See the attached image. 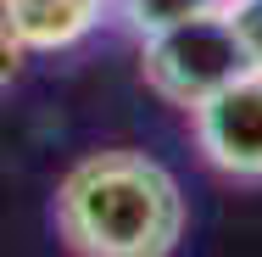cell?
<instances>
[{
	"instance_id": "8992f818",
	"label": "cell",
	"mask_w": 262,
	"mask_h": 257,
	"mask_svg": "<svg viewBox=\"0 0 262 257\" xmlns=\"http://www.w3.org/2000/svg\"><path fill=\"white\" fill-rule=\"evenodd\" d=\"M223 17H229V28H234V39H240L246 62L262 73V0H234Z\"/></svg>"
},
{
	"instance_id": "6da1fadb",
	"label": "cell",
	"mask_w": 262,
	"mask_h": 257,
	"mask_svg": "<svg viewBox=\"0 0 262 257\" xmlns=\"http://www.w3.org/2000/svg\"><path fill=\"white\" fill-rule=\"evenodd\" d=\"M184 218L179 179L128 146L78 156L56 185V235L73 257H173Z\"/></svg>"
},
{
	"instance_id": "7a4b0ae2",
	"label": "cell",
	"mask_w": 262,
	"mask_h": 257,
	"mask_svg": "<svg viewBox=\"0 0 262 257\" xmlns=\"http://www.w3.org/2000/svg\"><path fill=\"white\" fill-rule=\"evenodd\" d=\"M246 67L251 62L240 51L229 17H195V23L140 34V78H145L151 95H162L179 112H195L207 95H217Z\"/></svg>"
},
{
	"instance_id": "52a82bcc",
	"label": "cell",
	"mask_w": 262,
	"mask_h": 257,
	"mask_svg": "<svg viewBox=\"0 0 262 257\" xmlns=\"http://www.w3.org/2000/svg\"><path fill=\"white\" fill-rule=\"evenodd\" d=\"M23 67H28V45L17 39V28H11V17L0 11V90H11V84L23 78Z\"/></svg>"
},
{
	"instance_id": "5b68a950",
	"label": "cell",
	"mask_w": 262,
	"mask_h": 257,
	"mask_svg": "<svg viewBox=\"0 0 262 257\" xmlns=\"http://www.w3.org/2000/svg\"><path fill=\"white\" fill-rule=\"evenodd\" d=\"M134 34H157L173 23H195V17H223L234 0H117Z\"/></svg>"
},
{
	"instance_id": "277c9868",
	"label": "cell",
	"mask_w": 262,
	"mask_h": 257,
	"mask_svg": "<svg viewBox=\"0 0 262 257\" xmlns=\"http://www.w3.org/2000/svg\"><path fill=\"white\" fill-rule=\"evenodd\" d=\"M0 11L11 17L17 39L34 56V51H67V45H78L101 23L106 0H0Z\"/></svg>"
},
{
	"instance_id": "3957f363",
	"label": "cell",
	"mask_w": 262,
	"mask_h": 257,
	"mask_svg": "<svg viewBox=\"0 0 262 257\" xmlns=\"http://www.w3.org/2000/svg\"><path fill=\"white\" fill-rule=\"evenodd\" d=\"M195 146L217 173L262 185V73L246 67L240 78H229L217 95L190 112Z\"/></svg>"
}]
</instances>
